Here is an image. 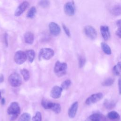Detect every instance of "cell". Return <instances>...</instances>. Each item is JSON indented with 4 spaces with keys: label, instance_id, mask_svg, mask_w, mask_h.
<instances>
[{
    "label": "cell",
    "instance_id": "10",
    "mask_svg": "<svg viewBox=\"0 0 121 121\" xmlns=\"http://www.w3.org/2000/svg\"><path fill=\"white\" fill-rule=\"evenodd\" d=\"M28 5L29 3L27 1H25L22 2L17 8L15 12V16L16 17L20 16L26 10Z\"/></svg>",
    "mask_w": 121,
    "mask_h": 121
},
{
    "label": "cell",
    "instance_id": "39",
    "mask_svg": "<svg viewBox=\"0 0 121 121\" xmlns=\"http://www.w3.org/2000/svg\"><path fill=\"white\" fill-rule=\"evenodd\" d=\"M2 97H1V92H0V99H1Z\"/></svg>",
    "mask_w": 121,
    "mask_h": 121
},
{
    "label": "cell",
    "instance_id": "25",
    "mask_svg": "<svg viewBox=\"0 0 121 121\" xmlns=\"http://www.w3.org/2000/svg\"><path fill=\"white\" fill-rule=\"evenodd\" d=\"M20 71L24 80L26 81H28L30 78V74H29V71L26 69H21Z\"/></svg>",
    "mask_w": 121,
    "mask_h": 121
},
{
    "label": "cell",
    "instance_id": "14",
    "mask_svg": "<svg viewBox=\"0 0 121 121\" xmlns=\"http://www.w3.org/2000/svg\"><path fill=\"white\" fill-rule=\"evenodd\" d=\"M25 42L28 44H32L34 40V34L30 32H26L24 35Z\"/></svg>",
    "mask_w": 121,
    "mask_h": 121
},
{
    "label": "cell",
    "instance_id": "3",
    "mask_svg": "<svg viewBox=\"0 0 121 121\" xmlns=\"http://www.w3.org/2000/svg\"><path fill=\"white\" fill-rule=\"evenodd\" d=\"M9 84L13 87H18L22 84V79L20 75L17 73H13L8 78Z\"/></svg>",
    "mask_w": 121,
    "mask_h": 121
},
{
    "label": "cell",
    "instance_id": "37",
    "mask_svg": "<svg viewBox=\"0 0 121 121\" xmlns=\"http://www.w3.org/2000/svg\"><path fill=\"white\" fill-rule=\"evenodd\" d=\"M5 99L4 98H2L1 99V103L2 104H5Z\"/></svg>",
    "mask_w": 121,
    "mask_h": 121
},
{
    "label": "cell",
    "instance_id": "29",
    "mask_svg": "<svg viewBox=\"0 0 121 121\" xmlns=\"http://www.w3.org/2000/svg\"><path fill=\"white\" fill-rule=\"evenodd\" d=\"M86 62V58L83 56H79L78 57V64L80 68L83 67Z\"/></svg>",
    "mask_w": 121,
    "mask_h": 121
},
{
    "label": "cell",
    "instance_id": "28",
    "mask_svg": "<svg viewBox=\"0 0 121 121\" xmlns=\"http://www.w3.org/2000/svg\"><path fill=\"white\" fill-rule=\"evenodd\" d=\"M71 85V81L69 79H67L64 81L61 84V87L62 89H67Z\"/></svg>",
    "mask_w": 121,
    "mask_h": 121
},
{
    "label": "cell",
    "instance_id": "24",
    "mask_svg": "<svg viewBox=\"0 0 121 121\" xmlns=\"http://www.w3.org/2000/svg\"><path fill=\"white\" fill-rule=\"evenodd\" d=\"M30 120L31 116L30 114L27 112H25L20 115L18 121H30Z\"/></svg>",
    "mask_w": 121,
    "mask_h": 121
},
{
    "label": "cell",
    "instance_id": "34",
    "mask_svg": "<svg viewBox=\"0 0 121 121\" xmlns=\"http://www.w3.org/2000/svg\"><path fill=\"white\" fill-rule=\"evenodd\" d=\"M118 88L119 94H121V76L118 80Z\"/></svg>",
    "mask_w": 121,
    "mask_h": 121
},
{
    "label": "cell",
    "instance_id": "33",
    "mask_svg": "<svg viewBox=\"0 0 121 121\" xmlns=\"http://www.w3.org/2000/svg\"><path fill=\"white\" fill-rule=\"evenodd\" d=\"M116 35L119 37L121 38V27H118L116 31Z\"/></svg>",
    "mask_w": 121,
    "mask_h": 121
},
{
    "label": "cell",
    "instance_id": "12",
    "mask_svg": "<svg viewBox=\"0 0 121 121\" xmlns=\"http://www.w3.org/2000/svg\"><path fill=\"white\" fill-rule=\"evenodd\" d=\"M100 32L103 39L107 41L110 37V32L109 28L107 26H100Z\"/></svg>",
    "mask_w": 121,
    "mask_h": 121
},
{
    "label": "cell",
    "instance_id": "26",
    "mask_svg": "<svg viewBox=\"0 0 121 121\" xmlns=\"http://www.w3.org/2000/svg\"><path fill=\"white\" fill-rule=\"evenodd\" d=\"M104 104L105 107L108 109H111L113 108L115 105L114 102L109 101L108 100H105L104 102Z\"/></svg>",
    "mask_w": 121,
    "mask_h": 121
},
{
    "label": "cell",
    "instance_id": "16",
    "mask_svg": "<svg viewBox=\"0 0 121 121\" xmlns=\"http://www.w3.org/2000/svg\"><path fill=\"white\" fill-rule=\"evenodd\" d=\"M113 74L118 76H121V62H118L112 69Z\"/></svg>",
    "mask_w": 121,
    "mask_h": 121
},
{
    "label": "cell",
    "instance_id": "15",
    "mask_svg": "<svg viewBox=\"0 0 121 121\" xmlns=\"http://www.w3.org/2000/svg\"><path fill=\"white\" fill-rule=\"evenodd\" d=\"M25 53L26 54L27 59L28 60V61L30 63H32L34 61L35 57V51L32 49H30V50H26L25 52Z\"/></svg>",
    "mask_w": 121,
    "mask_h": 121
},
{
    "label": "cell",
    "instance_id": "21",
    "mask_svg": "<svg viewBox=\"0 0 121 121\" xmlns=\"http://www.w3.org/2000/svg\"><path fill=\"white\" fill-rule=\"evenodd\" d=\"M51 109L55 113L58 114L61 112V106L58 103H52Z\"/></svg>",
    "mask_w": 121,
    "mask_h": 121
},
{
    "label": "cell",
    "instance_id": "17",
    "mask_svg": "<svg viewBox=\"0 0 121 121\" xmlns=\"http://www.w3.org/2000/svg\"><path fill=\"white\" fill-rule=\"evenodd\" d=\"M111 13L114 16H119L121 14V7L118 5L113 6L110 10Z\"/></svg>",
    "mask_w": 121,
    "mask_h": 121
},
{
    "label": "cell",
    "instance_id": "27",
    "mask_svg": "<svg viewBox=\"0 0 121 121\" xmlns=\"http://www.w3.org/2000/svg\"><path fill=\"white\" fill-rule=\"evenodd\" d=\"M114 79L112 78H109L105 79L102 83L103 86H109L112 85L114 82Z\"/></svg>",
    "mask_w": 121,
    "mask_h": 121
},
{
    "label": "cell",
    "instance_id": "31",
    "mask_svg": "<svg viewBox=\"0 0 121 121\" xmlns=\"http://www.w3.org/2000/svg\"><path fill=\"white\" fill-rule=\"evenodd\" d=\"M50 2L48 0H41L39 2V5L43 8H47L49 6Z\"/></svg>",
    "mask_w": 121,
    "mask_h": 121
},
{
    "label": "cell",
    "instance_id": "36",
    "mask_svg": "<svg viewBox=\"0 0 121 121\" xmlns=\"http://www.w3.org/2000/svg\"><path fill=\"white\" fill-rule=\"evenodd\" d=\"M116 25L118 27H121V19H119L116 22Z\"/></svg>",
    "mask_w": 121,
    "mask_h": 121
},
{
    "label": "cell",
    "instance_id": "23",
    "mask_svg": "<svg viewBox=\"0 0 121 121\" xmlns=\"http://www.w3.org/2000/svg\"><path fill=\"white\" fill-rule=\"evenodd\" d=\"M36 13V9L35 6H33L28 10L27 13L26 17L30 18H33Z\"/></svg>",
    "mask_w": 121,
    "mask_h": 121
},
{
    "label": "cell",
    "instance_id": "13",
    "mask_svg": "<svg viewBox=\"0 0 121 121\" xmlns=\"http://www.w3.org/2000/svg\"><path fill=\"white\" fill-rule=\"evenodd\" d=\"M78 106V102H75L72 104L68 111V115L70 118H73L75 117Z\"/></svg>",
    "mask_w": 121,
    "mask_h": 121
},
{
    "label": "cell",
    "instance_id": "2",
    "mask_svg": "<svg viewBox=\"0 0 121 121\" xmlns=\"http://www.w3.org/2000/svg\"><path fill=\"white\" fill-rule=\"evenodd\" d=\"M67 64L65 62H61L57 61L54 67V73L57 77H60L66 74Z\"/></svg>",
    "mask_w": 121,
    "mask_h": 121
},
{
    "label": "cell",
    "instance_id": "38",
    "mask_svg": "<svg viewBox=\"0 0 121 121\" xmlns=\"http://www.w3.org/2000/svg\"><path fill=\"white\" fill-rule=\"evenodd\" d=\"M3 76L2 75H1L0 76V82H2L3 81Z\"/></svg>",
    "mask_w": 121,
    "mask_h": 121
},
{
    "label": "cell",
    "instance_id": "35",
    "mask_svg": "<svg viewBox=\"0 0 121 121\" xmlns=\"http://www.w3.org/2000/svg\"><path fill=\"white\" fill-rule=\"evenodd\" d=\"M5 44L7 46L8 45V35L7 34H5Z\"/></svg>",
    "mask_w": 121,
    "mask_h": 121
},
{
    "label": "cell",
    "instance_id": "19",
    "mask_svg": "<svg viewBox=\"0 0 121 121\" xmlns=\"http://www.w3.org/2000/svg\"><path fill=\"white\" fill-rule=\"evenodd\" d=\"M108 118L111 120H119L120 119V115L115 111H111L107 114Z\"/></svg>",
    "mask_w": 121,
    "mask_h": 121
},
{
    "label": "cell",
    "instance_id": "6",
    "mask_svg": "<svg viewBox=\"0 0 121 121\" xmlns=\"http://www.w3.org/2000/svg\"><path fill=\"white\" fill-rule=\"evenodd\" d=\"M103 97V95L102 93H97L92 94L89 96L86 100V104L87 105H91L94 104L100 101Z\"/></svg>",
    "mask_w": 121,
    "mask_h": 121
},
{
    "label": "cell",
    "instance_id": "32",
    "mask_svg": "<svg viewBox=\"0 0 121 121\" xmlns=\"http://www.w3.org/2000/svg\"><path fill=\"white\" fill-rule=\"evenodd\" d=\"M62 27H63V29L64 30V31L65 32V33L66 34V35L68 37H70V33L69 29L64 24H62Z\"/></svg>",
    "mask_w": 121,
    "mask_h": 121
},
{
    "label": "cell",
    "instance_id": "18",
    "mask_svg": "<svg viewBox=\"0 0 121 121\" xmlns=\"http://www.w3.org/2000/svg\"><path fill=\"white\" fill-rule=\"evenodd\" d=\"M101 46L103 52L107 55H110L112 53L111 49L110 46L105 43L102 42L101 43Z\"/></svg>",
    "mask_w": 121,
    "mask_h": 121
},
{
    "label": "cell",
    "instance_id": "22",
    "mask_svg": "<svg viewBox=\"0 0 121 121\" xmlns=\"http://www.w3.org/2000/svg\"><path fill=\"white\" fill-rule=\"evenodd\" d=\"M102 115L98 113H93L88 118L90 121H101Z\"/></svg>",
    "mask_w": 121,
    "mask_h": 121
},
{
    "label": "cell",
    "instance_id": "5",
    "mask_svg": "<svg viewBox=\"0 0 121 121\" xmlns=\"http://www.w3.org/2000/svg\"><path fill=\"white\" fill-rule=\"evenodd\" d=\"M27 57L25 52L22 51H17L14 57L15 62L18 65H21L24 63L26 60Z\"/></svg>",
    "mask_w": 121,
    "mask_h": 121
},
{
    "label": "cell",
    "instance_id": "7",
    "mask_svg": "<svg viewBox=\"0 0 121 121\" xmlns=\"http://www.w3.org/2000/svg\"><path fill=\"white\" fill-rule=\"evenodd\" d=\"M64 10L65 13L68 16H72L74 15L75 12V8L74 3L73 1L66 2L64 6Z\"/></svg>",
    "mask_w": 121,
    "mask_h": 121
},
{
    "label": "cell",
    "instance_id": "40",
    "mask_svg": "<svg viewBox=\"0 0 121 121\" xmlns=\"http://www.w3.org/2000/svg\"><path fill=\"white\" fill-rule=\"evenodd\" d=\"M85 121H90V120H89V118H87Z\"/></svg>",
    "mask_w": 121,
    "mask_h": 121
},
{
    "label": "cell",
    "instance_id": "9",
    "mask_svg": "<svg viewBox=\"0 0 121 121\" xmlns=\"http://www.w3.org/2000/svg\"><path fill=\"white\" fill-rule=\"evenodd\" d=\"M49 28L50 33L54 36L58 35L61 31V29L59 25L54 22H52L49 24Z\"/></svg>",
    "mask_w": 121,
    "mask_h": 121
},
{
    "label": "cell",
    "instance_id": "8",
    "mask_svg": "<svg viewBox=\"0 0 121 121\" xmlns=\"http://www.w3.org/2000/svg\"><path fill=\"white\" fill-rule=\"evenodd\" d=\"M84 33L86 36L90 39L94 40L97 37V32L96 30L91 26H86L84 29Z\"/></svg>",
    "mask_w": 121,
    "mask_h": 121
},
{
    "label": "cell",
    "instance_id": "1",
    "mask_svg": "<svg viewBox=\"0 0 121 121\" xmlns=\"http://www.w3.org/2000/svg\"><path fill=\"white\" fill-rule=\"evenodd\" d=\"M7 112L10 115V121H15L20 113V108L18 104L16 102H12L8 108Z\"/></svg>",
    "mask_w": 121,
    "mask_h": 121
},
{
    "label": "cell",
    "instance_id": "30",
    "mask_svg": "<svg viewBox=\"0 0 121 121\" xmlns=\"http://www.w3.org/2000/svg\"><path fill=\"white\" fill-rule=\"evenodd\" d=\"M32 121H42V115L40 112H37L32 118Z\"/></svg>",
    "mask_w": 121,
    "mask_h": 121
},
{
    "label": "cell",
    "instance_id": "11",
    "mask_svg": "<svg viewBox=\"0 0 121 121\" xmlns=\"http://www.w3.org/2000/svg\"><path fill=\"white\" fill-rule=\"evenodd\" d=\"M62 90V88L60 86H54L50 92L51 96L54 99H58L60 98L61 96Z\"/></svg>",
    "mask_w": 121,
    "mask_h": 121
},
{
    "label": "cell",
    "instance_id": "20",
    "mask_svg": "<svg viewBox=\"0 0 121 121\" xmlns=\"http://www.w3.org/2000/svg\"><path fill=\"white\" fill-rule=\"evenodd\" d=\"M52 104V102L44 98L43 99L41 102L42 106L45 109H51Z\"/></svg>",
    "mask_w": 121,
    "mask_h": 121
},
{
    "label": "cell",
    "instance_id": "4",
    "mask_svg": "<svg viewBox=\"0 0 121 121\" xmlns=\"http://www.w3.org/2000/svg\"><path fill=\"white\" fill-rule=\"evenodd\" d=\"M54 54V51L51 49L48 48H43L41 49L39 53V60H41L42 59L44 60H49L51 59Z\"/></svg>",
    "mask_w": 121,
    "mask_h": 121
}]
</instances>
